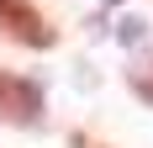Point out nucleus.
Here are the masks:
<instances>
[{"mask_svg": "<svg viewBox=\"0 0 153 148\" xmlns=\"http://www.w3.org/2000/svg\"><path fill=\"white\" fill-rule=\"evenodd\" d=\"M0 32L21 48H53L58 43V32L42 21V11L32 0H0Z\"/></svg>", "mask_w": 153, "mask_h": 148, "instance_id": "obj_2", "label": "nucleus"}, {"mask_svg": "<svg viewBox=\"0 0 153 148\" xmlns=\"http://www.w3.org/2000/svg\"><path fill=\"white\" fill-rule=\"evenodd\" d=\"M137 37H143V21H137V16H127V21H122V43H137Z\"/></svg>", "mask_w": 153, "mask_h": 148, "instance_id": "obj_3", "label": "nucleus"}, {"mask_svg": "<svg viewBox=\"0 0 153 148\" xmlns=\"http://www.w3.org/2000/svg\"><path fill=\"white\" fill-rule=\"evenodd\" d=\"M0 117L16 122V127H37L42 122V85L27 74L0 69Z\"/></svg>", "mask_w": 153, "mask_h": 148, "instance_id": "obj_1", "label": "nucleus"}]
</instances>
